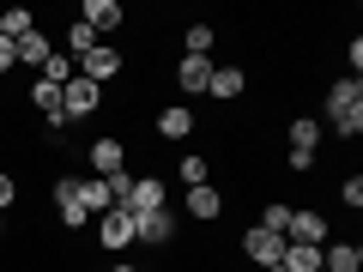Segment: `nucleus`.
Here are the masks:
<instances>
[{"label":"nucleus","mask_w":363,"mask_h":272,"mask_svg":"<svg viewBox=\"0 0 363 272\" xmlns=\"http://www.w3.org/2000/svg\"><path fill=\"white\" fill-rule=\"evenodd\" d=\"M327 121H333L339 140L363 133V79H333L327 85Z\"/></svg>","instance_id":"obj_1"},{"label":"nucleus","mask_w":363,"mask_h":272,"mask_svg":"<svg viewBox=\"0 0 363 272\" xmlns=\"http://www.w3.org/2000/svg\"><path fill=\"white\" fill-rule=\"evenodd\" d=\"M285 145H291V157H285V164L303 176V169L315 164V152H321V121H315V115H297V121L285 128Z\"/></svg>","instance_id":"obj_2"},{"label":"nucleus","mask_w":363,"mask_h":272,"mask_svg":"<svg viewBox=\"0 0 363 272\" xmlns=\"http://www.w3.org/2000/svg\"><path fill=\"white\" fill-rule=\"evenodd\" d=\"M97 103H104V91L91 85V79H67V85H61V121L97 115Z\"/></svg>","instance_id":"obj_3"},{"label":"nucleus","mask_w":363,"mask_h":272,"mask_svg":"<svg viewBox=\"0 0 363 272\" xmlns=\"http://www.w3.org/2000/svg\"><path fill=\"white\" fill-rule=\"evenodd\" d=\"M242 254L255 260L260 272H267V266H279V260H285V236H279V230H260V224H248V230H242Z\"/></svg>","instance_id":"obj_4"},{"label":"nucleus","mask_w":363,"mask_h":272,"mask_svg":"<svg viewBox=\"0 0 363 272\" xmlns=\"http://www.w3.org/2000/svg\"><path fill=\"white\" fill-rule=\"evenodd\" d=\"M97 242H104V254H128L133 248V212L109 206L104 218H97Z\"/></svg>","instance_id":"obj_5"},{"label":"nucleus","mask_w":363,"mask_h":272,"mask_svg":"<svg viewBox=\"0 0 363 272\" xmlns=\"http://www.w3.org/2000/svg\"><path fill=\"white\" fill-rule=\"evenodd\" d=\"M121 67H128V61H121V49H116V42H97V49H91L85 61H79V79H91V85L104 91L109 79L121 73Z\"/></svg>","instance_id":"obj_6"},{"label":"nucleus","mask_w":363,"mask_h":272,"mask_svg":"<svg viewBox=\"0 0 363 272\" xmlns=\"http://www.w3.org/2000/svg\"><path fill=\"white\" fill-rule=\"evenodd\" d=\"M79 25H91L97 37H116V30L128 25V13H121V0H85V6H79Z\"/></svg>","instance_id":"obj_7"},{"label":"nucleus","mask_w":363,"mask_h":272,"mask_svg":"<svg viewBox=\"0 0 363 272\" xmlns=\"http://www.w3.org/2000/svg\"><path fill=\"white\" fill-rule=\"evenodd\" d=\"M55 212H61V230H85V200H79V181L73 176H61L55 181Z\"/></svg>","instance_id":"obj_8"},{"label":"nucleus","mask_w":363,"mask_h":272,"mask_svg":"<svg viewBox=\"0 0 363 272\" xmlns=\"http://www.w3.org/2000/svg\"><path fill=\"white\" fill-rule=\"evenodd\" d=\"M164 176H133L128 200H121V212H164Z\"/></svg>","instance_id":"obj_9"},{"label":"nucleus","mask_w":363,"mask_h":272,"mask_svg":"<svg viewBox=\"0 0 363 272\" xmlns=\"http://www.w3.org/2000/svg\"><path fill=\"white\" fill-rule=\"evenodd\" d=\"M285 242H309V248H327L333 230H327V212H291V230Z\"/></svg>","instance_id":"obj_10"},{"label":"nucleus","mask_w":363,"mask_h":272,"mask_svg":"<svg viewBox=\"0 0 363 272\" xmlns=\"http://www.w3.org/2000/svg\"><path fill=\"white\" fill-rule=\"evenodd\" d=\"M206 85H212V61L182 55V61H176V91H182V97H206Z\"/></svg>","instance_id":"obj_11"},{"label":"nucleus","mask_w":363,"mask_h":272,"mask_svg":"<svg viewBox=\"0 0 363 272\" xmlns=\"http://www.w3.org/2000/svg\"><path fill=\"white\" fill-rule=\"evenodd\" d=\"M169 236H176V218H169V212H133V242H169Z\"/></svg>","instance_id":"obj_12"},{"label":"nucleus","mask_w":363,"mask_h":272,"mask_svg":"<svg viewBox=\"0 0 363 272\" xmlns=\"http://www.w3.org/2000/svg\"><path fill=\"white\" fill-rule=\"evenodd\" d=\"M248 91V73L242 67H212V85H206V97H218V103H236Z\"/></svg>","instance_id":"obj_13"},{"label":"nucleus","mask_w":363,"mask_h":272,"mask_svg":"<svg viewBox=\"0 0 363 272\" xmlns=\"http://www.w3.org/2000/svg\"><path fill=\"white\" fill-rule=\"evenodd\" d=\"M188 133H194V109H188V103L157 109V140H188Z\"/></svg>","instance_id":"obj_14"},{"label":"nucleus","mask_w":363,"mask_h":272,"mask_svg":"<svg viewBox=\"0 0 363 272\" xmlns=\"http://www.w3.org/2000/svg\"><path fill=\"white\" fill-rule=\"evenodd\" d=\"M321 272H363V248L357 242H327L321 248Z\"/></svg>","instance_id":"obj_15"},{"label":"nucleus","mask_w":363,"mask_h":272,"mask_svg":"<svg viewBox=\"0 0 363 272\" xmlns=\"http://www.w3.org/2000/svg\"><path fill=\"white\" fill-rule=\"evenodd\" d=\"M224 212V194L212 188V181H200V188H188V218H200V224H212Z\"/></svg>","instance_id":"obj_16"},{"label":"nucleus","mask_w":363,"mask_h":272,"mask_svg":"<svg viewBox=\"0 0 363 272\" xmlns=\"http://www.w3.org/2000/svg\"><path fill=\"white\" fill-rule=\"evenodd\" d=\"M121 164H128V145L121 140H91V169L97 176H116Z\"/></svg>","instance_id":"obj_17"},{"label":"nucleus","mask_w":363,"mask_h":272,"mask_svg":"<svg viewBox=\"0 0 363 272\" xmlns=\"http://www.w3.org/2000/svg\"><path fill=\"white\" fill-rule=\"evenodd\" d=\"M49 55H55V42L43 37V30H30V37H18V42H13V61H18V67H43Z\"/></svg>","instance_id":"obj_18"},{"label":"nucleus","mask_w":363,"mask_h":272,"mask_svg":"<svg viewBox=\"0 0 363 272\" xmlns=\"http://www.w3.org/2000/svg\"><path fill=\"white\" fill-rule=\"evenodd\" d=\"M30 103L43 109V121H49V128H61V85H49V79H37V85H30Z\"/></svg>","instance_id":"obj_19"},{"label":"nucleus","mask_w":363,"mask_h":272,"mask_svg":"<svg viewBox=\"0 0 363 272\" xmlns=\"http://www.w3.org/2000/svg\"><path fill=\"white\" fill-rule=\"evenodd\" d=\"M285 272H321V248L309 242H285V260H279Z\"/></svg>","instance_id":"obj_20"},{"label":"nucleus","mask_w":363,"mask_h":272,"mask_svg":"<svg viewBox=\"0 0 363 272\" xmlns=\"http://www.w3.org/2000/svg\"><path fill=\"white\" fill-rule=\"evenodd\" d=\"M79 200H85V212H97V218H104V212L116 206V194H109V181H104V176L79 181Z\"/></svg>","instance_id":"obj_21"},{"label":"nucleus","mask_w":363,"mask_h":272,"mask_svg":"<svg viewBox=\"0 0 363 272\" xmlns=\"http://www.w3.org/2000/svg\"><path fill=\"white\" fill-rule=\"evenodd\" d=\"M37 73H43V79H49V85H67V79H79V61H73V55H67V49H55V55H49V61H43V67H37Z\"/></svg>","instance_id":"obj_22"},{"label":"nucleus","mask_w":363,"mask_h":272,"mask_svg":"<svg viewBox=\"0 0 363 272\" xmlns=\"http://www.w3.org/2000/svg\"><path fill=\"white\" fill-rule=\"evenodd\" d=\"M30 30H37V13H25V6H13V13H0V37H6V42L30 37Z\"/></svg>","instance_id":"obj_23"},{"label":"nucleus","mask_w":363,"mask_h":272,"mask_svg":"<svg viewBox=\"0 0 363 272\" xmlns=\"http://www.w3.org/2000/svg\"><path fill=\"white\" fill-rule=\"evenodd\" d=\"M97 42H104V37H97V30H91V25H79V18H73V25H67V55H73V61H85V55L97 49Z\"/></svg>","instance_id":"obj_24"},{"label":"nucleus","mask_w":363,"mask_h":272,"mask_svg":"<svg viewBox=\"0 0 363 272\" xmlns=\"http://www.w3.org/2000/svg\"><path fill=\"white\" fill-rule=\"evenodd\" d=\"M212 42H218V37H212V25H188V30H182V49L200 55V61H212Z\"/></svg>","instance_id":"obj_25"},{"label":"nucleus","mask_w":363,"mask_h":272,"mask_svg":"<svg viewBox=\"0 0 363 272\" xmlns=\"http://www.w3.org/2000/svg\"><path fill=\"white\" fill-rule=\"evenodd\" d=\"M291 212H297V206H285V200H272V206L260 212V230H279V236H285V230H291Z\"/></svg>","instance_id":"obj_26"},{"label":"nucleus","mask_w":363,"mask_h":272,"mask_svg":"<svg viewBox=\"0 0 363 272\" xmlns=\"http://www.w3.org/2000/svg\"><path fill=\"white\" fill-rule=\"evenodd\" d=\"M176 176L188 181V188H200V181H206V157H194V152H188V157H176Z\"/></svg>","instance_id":"obj_27"},{"label":"nucleus","mask_w":363,"mask_h":272,"mask_svg":"<svg viewBox=\"0 0 363 272\" xmlns=\"http://www.w3.org/2000/svg\"><path fill=\"white\" fill-rule=\"evenodd\" d=\"M339 200H345V206H363V176H345V181H339Z\"/></svg>","instance_id":"obj_28"},{"label":"nucleus","mask_w":363,"mask_h":272,"mask_svg":"<svg viewBox=\"0 0 363 272\" xmlns=\"http://www.w3.org/2000/svg\"><path fill=\"white\" fill-rule=\"evenodd\" d=\"M13 200H18V181H13V176H6V169H0V212L13 206Z\"/></svg>","instance_id":"obj_29"},{"label":"nucleus","mask_w":363,"mask_h":272,"mask_svg":"<svg viewBox=\"0 0 363 272\" xmlns=\"http://www.w3.org/2000/svg\"><path fill=\"white\" fill-rule=\"evenodd\" d=\"M13 67H18V61H13V42L0 37V79H13Z\"/></svg>","instance_id":"obj_30"},{"label":"nucleus","mask_w":363,"mask_h":272,"mask_svg":"<svg viewBox=\"0 0 363 272\" xmlns=\"http://www.w3.org/2000/svg\"><path fill=\"white\" fill-rule=\"evenodd\" d=\"M109 272H140V266H128V260H121V266H109Z\"/></svg>","instance_id":"obj_31"}]
</instances>
